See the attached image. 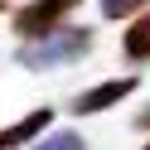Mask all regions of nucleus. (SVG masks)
Here are the masks:
<instances>
[{
  "mask_svg": "<svg viewBox=\"0 0 150 150\" xmlns=\"http://www.w3.org/2000/svg\"><path fill=\"white\" fill-rule=\"evenodd\" d=\"M49 121H53V111H49V107H34L29 116H20L15 126L0 131V150H15V145H24L29 136H44V131H49Z\"/></svg>",
  "mask_w": 150,
  "mask_h": 150,
  "instance_id": "4",
  "label": "nucleus"
},
{
  "mask_svg": "<svg viewBox=\"0 0 150 150\" xmlns=\"http://www.w3.org/2000/svg\"><path fill=\"white\" fill-rule=\"evenodd\" d=\"M78 5L82 0H29V5L15 10V34H20L24 44L29 39H49L53 29H63V24L73 20Z\"/></svg>",
  "mask_w": 150,
  "mask_h": 150,
  "instance_id": "2",
  "label": "nucleus"
},
{
  "mask_svg": "<svg viewBox=\"0 0 150 150\" xmlns=\"http://www.w3.org/2000/svg\"><path fill=\"white\" fill-rule=\"evenodd\" d=\"M140 82L136 78H111V82H97V87H87L82 97H73V116H97V111L116 107L121 97H131Z\"/></svg>",
  "mask_w": 150,
  "mask_h": 150,
  "instance_id": "3",
  "label": "nucleus"
},
{
  "mask_svg": "<svg viewBox=\"0 0 150 150\" xmlns=\"http://www.w3.org/2000/svg\"><path fill=\"white\" fill-rule=\"evenodd\" d=\"M136 126H140V131H150V107H140V111H136Z\"/></svg>",
  "mask_w": 150,
  "mask_h": 150,
  "instance_id": "8",
  "label": "nucleus"
},
{
  "mask_svg": "<svg viewBox=\"0 0 150 150\" xmlns=\"http://www.w3.org/2000/svg\"><path fill=\"white\" fill-rule=\"evenodd\" d=\"M34 150H87V140H82L78 131H53V136H44Z\"/></svg>",
  "mask_w": 150,
  "mask_h": 150,
  "instance_id": "7",
  "label": "nucleus"
},
{
  "mask_svg": "<svg viewBox=\"0 0 150 150\" xmlns=\"http://www.w3.org/2000/svg\"><path fill=\"white\" fill-rule=\"evenodd\" d=\"M121 53H126L131 63H150V10H140L136 20L126 24V34H121Z\"/></svg>",
  "mask_w": 150,
  "mask_h": 150,
  "instance_id": "5",
  "label": "nucleus"
},
{
  "mask_svg": "<svg viewBox=\"0 0 150 150\" xmlns=\"http://www.w3.org/2000/svg\"><path fill=\"white\" fill-rule=\"evenodd\" d=\"M5 10H10V0H0V15H5Z\"/></svg>",
  "mask_w": 150,
  "mask_h": 150,
  "instance_id": "9",
  "label": "nucleus"
},
{
  "mask_svg": "<svg viewBox=\"0 0 150 150\" xmlns=\"http://www.w3.org/2000/svg\"><path fill=\"white\" fill-rule=\"evenodd\" d=\"M145 150H150V140H145Z\"/></svg>",
  "mask_w": 150,
  "mask_h": 150,
  "instance_id": "10",
  "label": "nucleus"
},
{
  "mask_svg": "<svg viewBox=\"0 0 150 150\" xmlns=\"http://www.w3.org/2000/svg\"><path fill=\"white\" fill-rule=\"evenodd\" d=\"M140 10H150V0H102V15L107 20H136Z\"/></svg>",
  "mask_w": 150,
  "mask_h": 150,
  "instance_id": "6",
  "label": "nucleus"
},
{
  "mask_svg": "<svg viewBox=\"0 0 150 150\" xmlns=\"http://www.w3.org/2000/svg\"><path fill=\"white\" fill-rule=\"evenodd\" d=\"M92 53V29L87 24H63V29H53L49 39H29L20 53H15V63L29 73H49V68H63V63H78Z\"/></svg>",
  "mask_w": 150,
  "mask_h": 150,
  "instance_id": "1",
  "label": "nucleus"
}]
</instances>
